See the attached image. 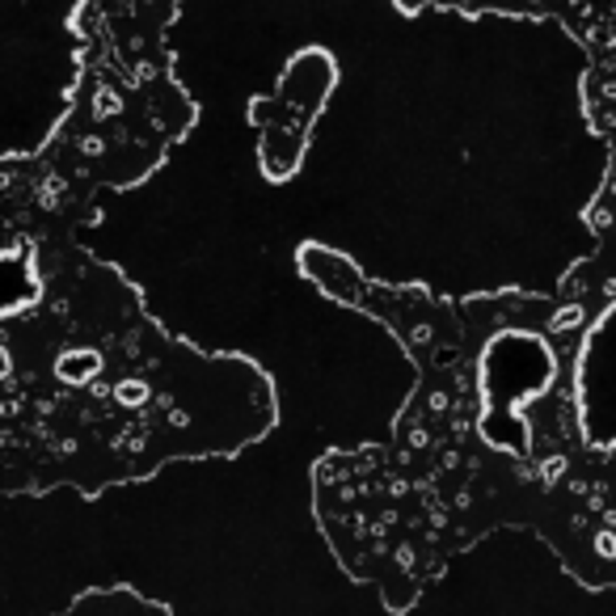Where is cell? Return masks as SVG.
<instances>
[{"instance_id": "6da1fadb", "label": "cell", "mask_w": 616, "mask_h": 616, "mask_svg": "<svg viewBox=\"0 0 616 616\" xmlns=\"http://www.w3.org/2000/svg\"><path fill=\"white\" fill-rule=\"evenodd\" d=\"M558 380V350L532 330H498L477 355V435L494 452L532 461L528 406Z\"/></svg>"}, {"instance_id": "7a4b0ae2", "label": "cell", "mask_w": 616, "mask_h": 616, "mask_svg": "<svg viewBox=\"0 0 616 616\" xmlns=\"http://www.w3.org/2000/svg\"><path fill=\"white\" fill-rule=\"evenodd\" d=\"M575 406L587 448H616V304L603 308L578 338Z\"/></svg>"}]
</instances>
